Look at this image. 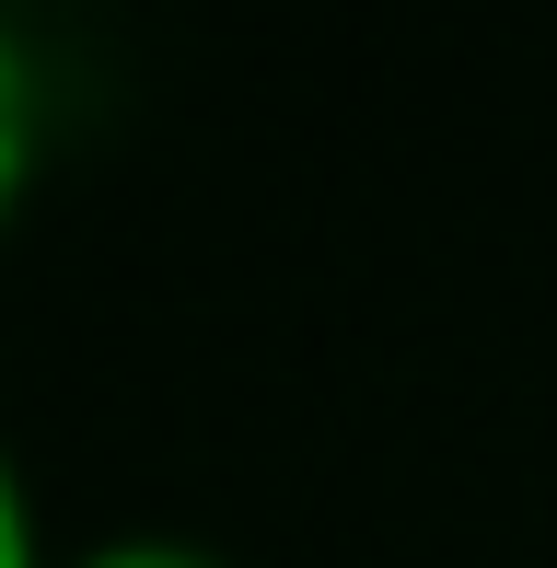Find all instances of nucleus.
I'll return each instance as SVG.
<instances>
[{
  "instance_id": "obj_1",
  "label": "nucleus",
  "mask_w": 557,
  "mask_h": 568,
  "mask_svg": "<svg viewBox=\"0 0 557 568\" xmlns=\"http://www.w3.org/2000/svg\"><path fill=\"white\" fill-rule=\"evenodd\" d=\"M36 128H47V105H36V59H23V36L0 23V221H12L23 174H36Z\"/></svg>"
},
{
  "instance_id": "obj_2",
  "label": "nucleus",
  "mask_w": 557,
  "mask_h": 568,
  "mask_svg": "<svg viewBox=\"0 0 557 568\" xmlns=\"http://www.w3.org/2000/svg\"><path fill=\"white\" fill-rule=\"evenodd\" d=\"M0 568H36V510H23V476L0 453Z\"/></svg>"
},
{
  "instance_id": "obj_3",
  "label": "nucleus",
  "mask_w": 557,
  "mask_h": 568,
  "mask_svg": "<svg viewBox=\"0 0 557 568\" xmlns=\"http://www.w3.org/2000/svg\"><path fill=\"white\" fill-rule=\"evenodd\" d=\"M82 568H221V557H198V546H163V534H129V546H93Z\"/></svg>"
}]
</instances>
